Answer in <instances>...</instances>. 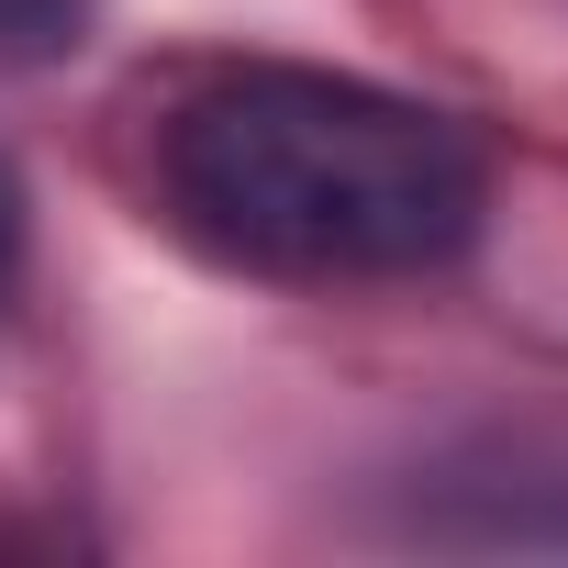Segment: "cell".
I'll use <instances>...</instances> for the list:
<instances>
[{
	"instance_id": "obj_1",
	"label": "cell",
	"mask_w": 568,
	"mask_h": 568,
	"mask_svg": "<svg viewBox=\"0 0 568 568\" xmlns=\"http://www.w3.org/2000/svg\"><path fill=\"white\" fill-rule=\"evenodd\" d=\"M179 212L278 278H413L479 234V145L368 79L245 68L168 123Z\"/></svg>"
},
{
	"instance_id": "obj_2",
	"label": "cell",
	"mask_w": 568,
	"mask_h": 568,
	"mask_svg": "<svg viewBox=\"0 0 568 568\" xmlns=\"http://www.w3.org/2000/svg\"><path fill=\"white\" fill-rule=\"evenodd\" d=\"M12 256H23V190H12V168H0V278H12Z\"/></svg>"
}]
</instances>
